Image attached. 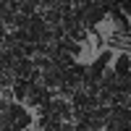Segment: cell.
<instances>
[{
  "label": "cell",
  "mask_w": 131,
  "mask_h": 131,
  "mask_svg": "<svg viewBox=\"0 0 131 131\" xmlns=\"http://www.w3.org/2000/svg\"><path fill=\"white\" fill-rule=\"evenodd\" d=\"M121 8H123V13L131 18V0H121Z\"/></svg>",
  "instance_id": "4"
},
{
  "label": "cell",
  "mask_w": 131,
  "mask_h": 131,
  "mask_svg": "<svg viewBox=\"0 0 131 131\" xmlns=\"http://www.w3.org/2000/svg\"><path fill=\"white\" fill-rule=\"evenodd\" d=\"M113 50L110 47H105V50H100L97 52V58H94V63L89 66V76L92 79H100V76H105V71H107V66L113 63Z\"/></svg>",
  "instance_id": "2"
},
{
  "label": "cell",
  "mask_w": 131,
  "mask_h": 131,
  "mask_svg": "<svg viewBox=\"0 0 131 131\" xmlns=\"http://www.w3.org/2000/svg\"><path fill=\"white\" fill-rule=\"evenodd\" d=\"M113 71H115V76H118V79L128 76V71H131V55H128V52H121V55L115 58V63H113Z\"/></svg>",
  "instance_id": "3"
},
{
  "label": "cell",
  "mask_w": 131,
  "mask_h": 131,
  "mask_svg": "<svg viewBox=\"0 0 131 131\" xmlns=\"http://www.w3.org/2000/svg\"><path fill=\"white\" fill-rule=\"evenodd\" d=\"M105 31V45L110 50H118V52H131V29H121V26H107L102 29Z\"/></svg>",
  "instance_id": "1"
}]
</instances>
